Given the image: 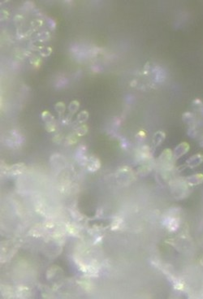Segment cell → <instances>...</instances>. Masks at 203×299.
I'll use <instances>...</instances> for the list:
<instances>
[{
	"instance_id": "obj_10",
	"label": "cell",
	"mask_w": 203,
	"mask_h": 299,
	"mask_svg": "<svg viewBox=\"0 0 203 299\" xmlns=\"http://www.w3.org/2000/svg\"><path fill=\"white\" fill-rule=\"evenodd\" d=\"M54 109L59 115H63L65 112V110H66V106H65L64 102H57L55 106H54Z\"/></svg>"
},
{
	"instance_id": "obj_5",
	"label": "cell",
	"mask_w": 203,
	"mask_h": 299,
	"mask_svg": "<svg viewBox=\"0 0 203 299\" xmlns=\"http://www.w3.org/2000/svg\"><path fill=\"white\" fill-rule=\"evenodd\" d=\"M43 233H44V228L40 224H38L31 228L28 232V235L35 238H39L43 235Z\"/></svg>"
},
{
	"instance_id": "obj_2",
	"label": "cell",
	"mask_w": 203,
	"mask_h": 299,
	"mask_svg": "<svg viewBox=\"0 0 203 299\" xmlns=\"http://www.w3.org/2000/svg\"><path fill=\"white\" fill-rule=\"evenodd\" d=\"M85 153H86V147L85 146L81 145L77 148L76 153V161L81 165H86V163H87L88 158L85 155Z\"/></svg>"
},
{
	"instance_id": "obj_1",
	"label": "cell",
	"mask_w": 203,
	"mask_h": 299,
	"mask_svg": "<svg viewBox=\"0 0 203 299\" xmlns=\"http://www.w3.org/2000/svg\"><path fill=\"white\" fill-rule=\"evenodd\" d=\"M86 167H87V169L90 172H94L98 171L101 167V163H100L99 159L94 156V155L90 156V158H88Z\"/></svg>"
},
{
	"instance_id": "obj_12",
	"label": "cell",
	"mask_w": 203,
	"mask_h": 299,
	"mask_svg": "<svg viewBox=\"0 0 203 299\" xmlns=\"http://www.w3.org/2000/svg\"><path fill=\"white\" fill-rule=\"evenodd\" d=\"M55 124L54 123V122H51V123H48V124H46V131H48V132H53V131H54L55 130Z\"/></svg>"
},
{
	"instance_id": "obj_14",
	"label": "cell",
	"mask_w": 203,
	"mask_h": 299,
	"mask_svg": "<svg viewBox=\"0 0 203 299\" xmlns=\"http://www.w3.org/2000/svg\"><path fill=\"white\" fill-rule=\"evenodd\" d=\"M50 52H51V49H50V47H43L42 50H41V54H42V55H43V56H47V55H49L50 54Z\"/></svg>"
},
{
	"instance_id": "obj_4",
	"label": "cell",
	"mask_w": 203,
	"mask_h": 299,
	"mask_svg": "<svg viewBox=\"0 0 203 299\" xmlns=\"http://www.w3.org/2000/svg\"><path fill=\"white\" fill-rule=\"evenodd\" d=\"M16 293H17V297L20 298H27V297H30L31 291L28 287L24 286V285H20L17 289Z\"/></svg>"
},
{
	"instance_id": "obj_6",
	"label": "cell",
	"mask_w": 203,
	"mask_h": 299,
	"mask_svg": "<svg viewBox=\"0 0 203 299\" xmlns=\"http://www.w3.org/2000/svg\"><path fill=\"white\" fill-rule=\"evenodd\" d=\"M66 229H67V232H68L70 235L76 236L78 233H79V229H78L77 227H76L75 224H73V223H68V224L66 225Z\"/></svg>"
},
{
	"instance_id": "obj_13",
	"label": "cell",
	"mask_w": 203,
	"mask_h": 299,
	"mask_svg": "<svg viewBox=\"0 0 203 299\" xmlns=\"http://www.w3.org/2000/svg\"><path fill=\"white\" fill-rule=\"evenodd\" d=\"M67 142L69 145H72V144H74V143L76 142V138L74 135L71 134L69 135L68 138H67Z\"/></svg>"
},
{
	"instance_id": "obj_3",
	"label": "cell",
	"mask_w": 203,
	"mask_h": 299,
	"mask_svg": "<svg viewBox=\"0 0 203 299\" xmlns=\"http://www.w3.org/2000/svg\"><path fill=\"white\" fill-rule=\"evenodd\" d=\"M24 170H25V165L22 163H19V164H14L12 167H10L8 172L10 174H12L13 176H18L20 174L23 173Z\"/></svg>"
},
{
	"instance_id": "obj_11",
	"label": "cell",
	"mask_w": 203,
	"mask_h": 299,
	"mask_svg": "<svg viewBox=\"0 0 203 299\" xmlns=\"http://www.w3.org/2000/svg\"><path fill=\"white\" fill-rule=\"evenodd\" d=\"M87 131H88V127L86 125H85V124H83V125L80 126V127H78V128H76V135L80 137V136L85 135V133H87Z\"/></svg>"
},
{
	"instance_id": "obj_7",
	"label": "cell",
	"mask_w": 203,
	"mask_h": 299,
	"mask_svg": "<svg viewBox=\"0 0 203 299\" xmlns=\"http://www.w3.org/2000/svg\"><path fill=\"white\" fill-rule=\"evenodd\" d=\"M42 119L46 124L51 123V122H54V116L47 111H45V112H43L42 113Z\"/></svg>"
},
{
	"instance_id": "obj_8",
	"label": "cell",
	"mask_w": 203,
	"mask_h": 299,
	"mask_svg": "<svg viewBox=\"0 0 203 299\" xmlns=\"http://www.w3.org/2000/svg\"><path fill=\"white\" fill-rule=\"evenodd\" d=\"M88 118H89V113L86 111H83V112H80V114H78L76 121L79 124H83L87 120Z\"/></svg>"
},
{
	"instance_id": "obj_9",
	"label": "cell",
	"mask_w": 203,
	"mask_h": 299,
	"mask_svg": "<svg viewBox=\"0 0 203 299\" xmlns=\"http://www.w3.org/2000/svg\"><path fill=\"white\" fill-rule=\"evenodd\" d=\"M79 107H80V103H79L77 101H72V102H70V104H69L68 111L70 112V113L72 115L77 112L78 109H79Z\"/></svg>"
}]
</instances>
